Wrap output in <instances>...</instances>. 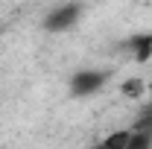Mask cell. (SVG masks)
Segmentation results:
<instances>
[{"label":"cell","mask_w":152,"mask_h":149,"mask_svg":"<svg viewBox=\"0 0 152 149\" xmlns=\"http://www.w3.org/2000/svg\"><path fill=\"white\" fill-rule=\"evenodd\" d=\"M79 15H82V6L67 3V6H58V9H53V12L47 15V20H44V26H47L50 32H64V29H70L76 20H79Z\"/></svg>","instance_id":"1"},{"label":"cell","mask_w":152,"mask_h":149,"mask_svg":"<svg viewBox=\"0 0 152 149\" xmlns=\"http://www.w3.org/2000/svg\"><path fill=\"white\" fill-rule=\"evenodd\" d=\"M102 85H105V73H99V70H79V73L70 79V88H73L76 96H91V93H96Z\"/></svg>","instance_id":"2"},{"label":"cell","mask_w":152,"mask_h":149,"mask_svg":"<svg viewBox=\"0 0 152 149\" xmlns=\"http://www.w3.org/2000/svg\"><path fill=\"white\" fill-rule=\"evenodd\" d=\"M132 44V50H134V61H146V58H152V35H137L129 41Z\"/></svg>","instance_id":"3"},{"label":"cell","mask_w":152,"mask_h":149,"mask_svg":"<svg viewBox=\"0 0 152 149\" xmlns=\"http://www.w3.org/2000/svg\"><path fill=\"white\" fill-rule=\"evenodd\" d=\"M129 137H132L129 129H117V131H111V134L102 140V146L105 149H126L129 146Z\"/></svg>","instance_id":"4"},{"label":"cell","mask_w":152,"mask_h":149,"mask_svg":"<svg viewBox=\"0 0 152 149\" xmlns=\"http://www.w3.org/2000/svg\"><path fill=\"white\" fill-rule=\"evenodd\" d=\"M126 149H152V134L149 131H132Z\"/></svg>","instance_id":"5"},{"label":"cell","mask_w":152,"mask_h":149,"mask_svg":"<svg viewBox=\"0 0 152 149\" xmlns=\"http://www.w3.org/2000/svg\"><path fill=\"white\" fill-rule=\"evenodd\" d=\"M143 91H146V85H143L140 79H126V82H123V93H126L129 99H134V96H140Z\"/></svg>","instance_id":"6"},{"label":"cell","mask_w":152,"mask_h":149,"mask_svg":"<svg viewBox=\"0 0 152 149\" xmlns=\"http://www.w3.org/2000/svg\"><path fill=\"white\" fill-rule=\"evenodd\" d=\"M146 93H149V105H152V82L146 85Z\"/></svg>","instance_id":"7"},{"label":"cell","mask_w":152,"mask_h":149,"mask_svg":"<svg viewBox=\"0 0 152 149\" xmlns=\"http://www.w3.org/2000/svg\"><path fill=\"white\" fill-rule=\"evenodd\" d=\"M94 149H105V146H102V143H99V146H94Z\"/></svg>","instance_id":"8"},{"label":"cell","mask_w":152,"mask_h":149,"mask_svg":"<svg viewBox=\"0 0 152 149\" xmlns=\"http://www.w3.org/2000/svg\"><path fill=\"white\" fill-rule=\"evenodd\" d=\"M149 134H152V131H149Z\"/></svg>","instance_id":"9"}]
</instances>
